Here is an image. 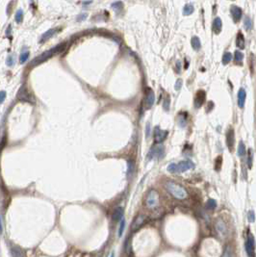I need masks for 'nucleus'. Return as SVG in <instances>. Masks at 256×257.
<instances>
[{
	"label": "nucleus",
	"mask_w": 256,
	"mask_h": 257,
	"mask_svg": "<svg viewBox=\"0 0 256 257\" xmlns=\"http://www.w3.org/2000/svg\"><path fill=\"white\" fill-rule=\"evenodd\" d=\"M193 6L192 4H187L185 5L184 9H183V14H184V16H190V14H192L193 13Z\"/></svg>",
	"instance_id": "nucleus-24"
},
{
	"label": "nucleus",
	"mask_w": 256,
	"mask_h": 257,
	"mask_svg": "<svg viewBox=\"0 0 256 257\" xmlns=\"http://www.w3.org/2000/svg\"><path fill=\"white\" fill-rule=\"evenodd\" d=\"M221 27H222L221 19L219 17H216L213 21V26H212V29H213L215 34H219L221 31Z\"/></svg>",
	"instance_id": "nucleus-16"
},
{
	"label": "nucleus",
	"mask_w": 256,
	"mask_h": 257,
	"mask_svg": "<svg viewBox=\"0 0 256 257\" xmlns=\"http://www.w3.org/2000/svg\"><path fill=\"white\" fill-rule=\"evenodd\" d=\"M216 207H217V202H216V200L213 199H208L207 203H206V208L208 209V210H214Z\"/></svg>",
	"instance_id": "nucleus-26"
},
{
	"label": "nucleus",
	"mask_w": 256,
	"mask_h": 257,
	"mask_svg": "<svg viewBox=\"0 0 256 257\" xmlns=\"http://www.w3.org/2000/svg\"><path fill=\"white\" fill-rule=\"evenodd\" d=\"M86 17H87V14H81V17H79L77 18V20L80 21L81 19H83V18H86Z\"/></svg>",
	"instance_id": "nucleus-43"
},
{
	"label": "nucleus",
	"mask_w": 256,
	"mask_h": 257,
	"mask_svg": "<svg viewBox=\"0 0 256 257\" xmlns=\"http://www.w3.org/2000/svg\"><path fill=\"white\" fill-rule=\"evenodd\" d=\"M11 253L13 257H24V252L18 247H13L11 248Z\"/></svg>",
	"instance_id": "nucleus-19"
},
{
	"label": "nucleus",
	"mask_w": 256,
	"mask_h": 257,
	"mask_svg": "<svg viewBox=\"0 0 256 257\" xmlns=\"http://www.w3.org/2000/svg\"><path fill=\"white\" fill-rule=\"evenodd\" d=\"M5 96H6V93L4 91H1V103H3V102H4V100H5Z\"/></svg>",
	"instance_id": "nucleus-41"
},
{
	"label": "nucleus",
	"mask_w": 256,
	"mask_h": 257,
	"mask_svg": "<svg viewBox=\"0 0 256 257\" xmlns=\"http://www.w3.org/2000/svg\"><path fill=\"white\" fill-rule=\"evenodd\" d=\"M232 60V54L230 52H225L224 54V57H222V64H228L230 61Z\"/></svg>",
	"instance_id": "nucleus-27"
},
{
	"label": "nucleus",
	"mask_w": 256,
	"mask_h": 257,
	"mask_svg": "<svg viewBox=\"0 0 256 257\" xmlns=\"http://www.w3.org/2000/svg\"><path fill=\"white\" fill-rule=\"evenodd\" d=\"M205 98H206V94H205V91L200 90L196 93V97H195V101H193V105L196 109L200 108L202 104L204 103L205 101Z\"/></svg>",
	"instance_id": "nucleus-10"
},
{
	"label": "nucleus",
	"mask_w": 256,
	"mask_h": 257,
	"mask_svg": "<svg viewBox=\"0 0 256 257\" xmlns=\"http://www.w3.org/2000/svg\"><path fill=\"white\" fill-rule=\"evenodd\" d=\"M159 204V194L156 190L152 189L148 192L145 199V206L149 209H154Z\"/></svg>",
	"instance_id": "nucleus-4"
},
{
	"label": "nucleus",
	"mask_w": 256,
	"mask_h": 257,
	"mask_svg": "<svg viewBox=\"0 0 256 257\" xmlns=\"http://www.w3.org/2000/svg\"><path fill=\"white\" fill-rule=\"evenodd\" d=\"M154 101H155V94L152 90L148 89L145 95V108L150 109L153 106V104H154Z\"/></svg>",
	"instance_id": "nucleus-11"
},
{
	"label": "nucleus",
	"mask_w": 256,
	"mask_h": 257,
	"mask_svg": "<svg viewBox=\"0 0 256 257\" xmlns=\"http://www.w3.org/2000/svg\"><path fill=\"white\" fill-rule=\"evenodd\" d=\"M243 59H244V54L239 50L235 51V54H234V60H235L236 63L241 64V62L243 61Z\"/></svg>",
	"instance_id": "nucleus-25"
},
{
	"label": "nucleus",
	"mask_w": 256,
	"mask_h": 257,
	"mask_svg": "<svg viewBox=\"0 0 256 257\" xmlns=\"http://www.w3.org/2000/svg\"><path fill=\"white\" fill-rule=\"evenodd\" d=\"M244 28H246L247 31L250 30V29L252 28V22H251L250 17H246V18H244Z\"/></svg>",
	"instance_id": "nucleus-28"
},
{
	"label": "nucleus",
	"mask_w": 256,
	"mask_h": 257,
	"mask_svg": "<svg viewBox=\"0 0 256 257\" xmlns=\"http://www.w3.org/2000/svg\"><path fill=\"white\" fill-rule=\"evenodd\" d=\"M246 251L248 257H256L255 253V240L254 237L250 231H247V241H246Z\"/></svg>",
	"instance_id": "nucleus-5"
},
{
	"label": "nucleus",
	"mask_w": 256,
	"mask_h": 257,
	"mask_svg": "<svg viewBox=\"0 0 256 257\" xmlns=\"http://www.w3.org/2000/svg\"><path fill=\"white\" fill-rule=\"evenodd\" d=\"M56 32H57V29H50V30L46 31V32L45 33V34H43V35L42 36V38H41V42H43L47 41V40L50 39L51 37H52Z\"/></svg>",
	"instance_id": "nucleus-20"
},
{
	"label": "nucleus",
	"mask_w": 256,
	"mask_h": 257,
	"mask_svg": "<svg viewBox=\"0 0 256 257\" xmlns=\"http://www.w3.org/2000/svg\"><path fill=\"white\" fill-rule=\"evenodd\" d=\"M252 159H253V158H252V151H251V149H248V152H247V166H248V168H251V166H252Z\"/></svg>",
	"instance_id": "nucleus-32"
},
{
	"label": "nucleus",
	"mask_w": 256,
	"mask_h": 257,
	"mask_svg": "<svg viewBox=\"0 0 256 257\" xmlns=\"http://www.w3.org/2000/svg\"><path fill=\"white\" fill-rule=\"evenodd\" d=\"M246 97H247L246 91L242 88V89L239 90V93H238V106L240 108H244V102H246Z\"/></svg>",
	"instance_id": "nucleus-15"
},
{
	"label": "nucleus",
	"mask_w": 256,
	"mask_h": 257,
	"mask_svg": "<svg viewBox=\"0 0 256 257\" xmlns=\"http://www.w3.org/2000/svg\"><path fill=\"white\" fill-rule=\"evenodd\" d=\"M226 145H227L230 151H232L234 146V130L229 129L226 133Z\"/></svg>",
	"instance_id": "nucleus-14"
},
{
	"label": "nucleus",
	"mask_w": 256,
	"mask_h": 257,
	"mask_svg": "<svg viewBox=\"0 0 256 257\" xmlns=\"http://www.w3.org/2000/svg\"><path fill=\"white\" fill-rule=\"evenodd\" d=\"M165 188L169 192L174 199L182 200L188 197V193L185 190V188L181 185L177 184V183L173 182V181H167L165 183Z\"/></svg>",
	"instance_id": "nucleus-1"
},
{
	"label": "nucleus",
	"mask_w": 256,
	"mask_h": 257,
	"mask_svg": "<svg viewBox=\"0 0 256 257\" xmlns=\"http://www.w3.org/2000/svg\"><path fill=\"white\" fill-rule=\"evenodd\" d=\"M163 107L166 111H169L170 109V98H166L163 102Z\"/></svg>",
	"instance_id": "nucleus-36"
},
{
	"label": "nucleus",
	"mask_w": 256,
	"mask_h": 257,
	"mask_svg": "<svg viewBox=\"0 0 256 257\" xmlns=\"http://www.w3.org/2000/svg\"><path fill=\"white\" fill-rule=\"evenodd\" d=\"M64 49H65V43H61V45H56L55 47H53V48H51L49 50L45 51V52H43L42 54L40 55V56L36 57L34 60H33L31 63L29 64V67H35V66H37V65L42 64V62L48 60L49 58L54 56V55H56L58 53L62 52V51H63Z\"/></svg>",
	"instance_id": "nucleus-2"
},
{
	"label": "nucleus",
	"mask_w": 256,
	"mask_h": 257,
	"mask_svg": "<svg viewBox=\"0 0 256 257\" xmlns=\"http://www.w3.org/2000/svg\"><path fill=\"white\" fill-rule=\"evenodd\" d=\"M230 12H231V16H232L233 20L235 21V22H238V21L241 19V17H242V14H243L242 9L238 6H231Z\"/></svg>",
	"instance_id": "nucleus-13"
},
{
	"label": "nucleus",
	"mask_w": 256,
	"mask_h": 257,
	"mask_svg": "<svg viewBox=\"0 0 256 257\" xmlns=\"http://www.w3.org/2000/svg\"><path fill=\"white\" fill-rule=\"evenodd\" d=\"M145 135L146 137H149L150 136V123L147 122V124H146V128H145Z\"/></svg>",
	"instance_id": "nucleus-40"
},
{
	"label": "nucleus",
	"mask_w": 256,
	"mask_h": 257,
	"mask_svg": "<svg viewBox=\"0 0 256 257\" xmlns=\"http://www.w3.org/2000/svg\"><path fill=\"white\" fill-rule=\"evenodd\" d=\"M134 170H135V162L132 160H129L127 163V177L128 178L133 174Z\"/></svg>",
	"instance_id": "nucleus-21"
},
{
	"label": "nucleus",
	"mask_w": 256,
	"mask_h": 257,
	"mask_svg": "<svg viewBox=\"0 0 256 257\" xmlns=\"http://www.w3.org/2000/svg\"><path fill=\"white\" fill-rule=\"evenodd\" d=\"M124 228H125V219H122V222H120V225H119V237H122V234H123V231Z\"/></svg>",
	"instance_id": "nucleus-30"
},
{
	"label": "nucleus",
	"mask_w": 256,
	"mask_h": 257,
	"mask_svg": "<svg viewBox=\"0 0 256 257\" xmlns=\"http://www.w3.org/2000/svg\"><path fill=\"white\" fill-rule=\"evenodd\" d=\"M246 145H244V144L243 142H240L239 143V146H238V155H239L240 157H244V155H246Z\"/></svg>",
	"instance_id": "nucleus-23"
},
{
	"label": "nucleus",
	"mask_w": 256,
	"mask_h": 257,
	"mask_svg": "<svg viewBox=\"0 0 256 257\" xmlns=\"http://www.w3.org/2000/svg\"><path fill=\"white\" fill-rule=\"evenodd\" d=\"M14 19L17 23H20L21 21L23 19V12L21 10H18L17 14H16V17H14Z\"/></svg>",
	"instance_id": "nucleus-29"
},
{
	"label": "nucleus",
	"mask_w": 256,
	"mask_h": 257,
	"mask_svg": "<svg viewBox=\"0 0 256 257\" xmlns=\"http://www.w3.org/2000/svg\"><path fill=\"white\" fill-rule=\"evenodd\" d=\"M113 8H114V10H120L123 8V5L122 2H116L113 4Z\"/></svg>",
	"instance_id": "nucleus-38"
},
{
	"label": "nucleus",
	"mask_w": 256,
	"mask_h": 257,
	"mask_svg": "<svg viewBox=\"0 0 256 257\" xmlns=\"http://www.w3.org/2000/svg\"><path fill=\"white\" fill-rule=\"evenodd\" d=\"M244 45H246V42H244V37L243 35V33L239 32L237 35V39H236V45L241 49L244 48Z\"/></svg>",
	"instance_id": "nucleus-18"
},
{
	"label": "nucleus",
	"mask_w": 256,
	"mask_h": 257,
	"mask_svg": "<svg viewBox=\"0 0 256 257\" xmlns=\"http://www.w3.org/2000/svg\"><path fill=\"white\" fill-rule=\"evenodd\" d=\"M193 167H195V164H193L192 161L184 160V161L179 162L178 164L170 163L169 166H168L167 170L169 172H170V173H182V172L191 170Z\"/></svg>",
	"instance_id": "nucleus-3"
},
{
	"label": "nucleus",
	"mask_w": 256,
	"mask_h": 257,
	"mask_svg": "<svg viewBox=\"0 0 256 257\" xmlns=\"http://www.w3.org/2000/svg\"><path fill=\"white\" fill-rule=\"evenodd\" d=\"M17 98L21 101H27V102H34V98H33L32 94L27 91L26 87L22 86L20 90L18 91Z\"/></svg>",
	"instance_id": "nucleus-8"
},
{
	"label": "nucleus",
	"mask_w": 256,
	"mask_h": 257,
	"mask_svg": "<svg viewBox=\"0 0 256 257\" xmlns=\"http://www.w3.org/2000/svg\"><path fill=\"white\" fill-rule=\"evenodd\" d=\"M165 154V148L163 145H160V144H157L155 145H153L150 151L148 153V159L151 160V159H161L163 158Z\"/></svg>",
	"instance_id": "nucleus-6"
},
{
	"label": "nucleus",
	"mask_w": 256,
	"mask_h": 257,
	"mask_svg": "<svg viewBox=\"0 0 256 257\" xmlns=\"http://www.w3.org/2000/svg\"><path fill=\"white\" fill-rule=\"evenodd\" d=\"M221 257H232V253H231V249L229 247H226L224 248V252H222Z\"/></svg>",
	"instance_id": "nucleus-33"
},
{
	"label": "nucleus",
	"mask_w": 256,
	"mask_h": 257,
	"mask_svg": "<svg viewBox=\"0 0 256 257\" xmlns=\"http://www.w3.org/2000/svg\"><path fill=\"white\" fill-rule=\"evenodd\" d=\"M29 57V52L28 51H25V52H22L20 54V57H19V62L21 64L25 63V62L27 61V59Z\"/></svg>",
	"instance_id": "nucleus-31"
},
{
	"label": "nucleus",
	"mask_w": 256,
	"mask_h": 257,
	"mask_svg": "<svg viewBox=\"0 0 256 257\" xmlns=\"http://www.w3.org/2000/svg\"><path fill=\"white\" fill-rule=\"evenodd\" d=\"M122 216H123V208L118 207V208L115 209L114 212H113L112 219L114 220L115 222H118V221H119V220L122 219Z\"/></svg>",
	"instance_id": "nucleus-17"
},
{
	"label": "nucleus",
	"mask_w": 256,
	"mask_h": 257,
	"mask_svg": "<svg viewBox=\"0 0 256 257\" xmlns=\"http://www.w3.org/2000/svg\"><path fill=\"white\" fill-rule=\"evenodd\" d=\"M114 256H115V253H114V252H112V253H111V255H110V257H114Z\"/></svg>",
	"instance_id": "nucleus-44"
},
{
	"label": "nucleus",
	"mask_w": 256,
	"mask_h": 257,
	"mask_svg": "<svg viewBox=\"0 0 256 257\" xmlns=\"http://www.w3.org/2000/svg\"><path fill=\"white\" fill-rule=\"evenodd\" d=\"M176 71H177V72L179 73L180 72V62H177V64H176Z\"/></svg>",
	"instance_id": "nucleus-42"
},
{
	"label": "nucleus",
	"mask_w": 256,
	"mask_h": 257,
	"mask_svg": "<svg viewBox=\"0 0 256 257\" xmlns=\"http://www.w3.org/2000/svg\"><path fill=\"white\" fill-rule=\"evenodd\" d=\"M181 87H182V80L181 79H178L177 81H176V84H175V90L176 91H179L181 89Z\"/></svg>",
	"instance_id": "nucleus-39"
},
{
	"label": "nucleus",
	"mask_w": 256,
	"mask_h": 257,
	"mask_svg": "<svg viewBox=\"0 0 256 257\" xmlns=\"http://www.w3.org/2000/svg\"><path fill=\"white\" fill-rule=\"evenodd\" d=\"M191 42H192V46H193V48L195 49V50H199V49H200V47H201V43H200L199 39L197 38V37H193Z\"/></svg>",
	"instance_id": "nucleus-22"
},
{
	"label": "nucleus",
	"mask_w": 256,
	"mask_h": 257,
	"mask_svg": "<svg viewBox=\"0 0 256 257\" xmlns=\"http://www.w3.org/2000/svg\"><path fill=\"white\" fill-rule=\"evenodd\" d=\"M167 136H168V132L167 131L160 129L158 126L155 127V130H154V141H155L156 144H160V143H162L165 139L167 138Z\"/></svg>",
	"instance_id": "nucleus-12"
},
{
	"label": "nucleus",
	"mask_w": 256,
	"mask_h": 257,
	"mask_svg": "<svg viewBox=\"0 0 256 257\" xmlns=\"http://www.w3.org/2000/svg\"><path fill=\"white\" fill-rule=\"evenodd\" d=\"M146 221H147V217H146L145 215L140 214L139 216H137V218L135 219V221L132 223V226H131L132 232H135V231L140 229L141 227L146 222Z\"/></svg>",
	"instance_id": "nucleus-7"
},
{
	"label": "nucleus",
	"mask_w": 256,
	"mask_h": 257,
	"mask_svg": "<svg viewBox=\"0 0 256 257\" xmlns=\"http://www.w3.org/2000/svg\"><path fill=\"white\" fill-rule=\"evenodd\" d=\"M14 58L13 55H9L8 56V59H7V65L8 66H13L14 65Z\"/></svg>",
	"instance_id": "nucleus-37"
},
{
	"label": "nucleus",
	"mask_w": 256,
	"mask_h": 257,
	"mask_svg": "<svg viewBox=\"0 0 256 257\" xmlns=\"http://www.w3.org/2000/svg\"><path fill=\"white\" fill-rule=\"evenodd\" d=\"M215 227L217 232L219 233V236L224 237L226 234H227V228H226L225 222L222 221L221 219H218L215 222Z\"/></svg>",
	"instance_id": "nucleus-9"
},
{
	"label": "nucleus",
	"mask_w": 256,
	"mask_h": 257,
	"mask_svg": "<svg viewBox=\"0 0 256 257\" xmlns=\"http://www.w3.org/2000/svg\"><path fill=\"white\" fill-rule=\"evenodd\" d=\"M247 221L250 222H253L255 221V215L252 210H250L247 213Z\"/></svg>",
	"instance_id": "nucleus-34"
},
{
	"label": "nucleus",
	"mask_w": 256,
	"mask_h": 257,
	"mask_svg": "<svg viewBox=\"0 0 256 257\" xmlns=\"http://www.w3.org/2000/svg\"><path fill=\"white\" fill-rule=\"evenodd\" d=\"M221 156H219L218 159L216 160V166H215V168L216 171H219V168H221Z\"/></svg>",
	"instance_id": "nucleus-35"
}]
</instances>
